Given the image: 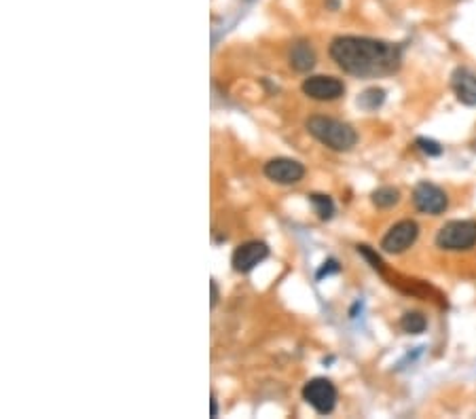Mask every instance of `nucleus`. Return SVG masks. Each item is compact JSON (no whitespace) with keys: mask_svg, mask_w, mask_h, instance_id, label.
<instances>
[{"mask_svg":"<svg viewBox=\"0 0 476 419\" xmlns=\"http://www.w3.org/2000/svg\"><path fill=\"white\" fill-rule=\"evenodd\" d=\"M328 53L345 74L358 78L388 76L403 66V49L398 45L369 36H337Z\"/></svg>","mask_w":476,"mask_h":419,"instance_id":"obj_1","label":"nucleus"},{"mask_svg":"<svg viewBox=\"0 0 476 419\" xmlns=\"http://www.w3.org/2000/svg\"><path fill=\"white\" fill-rule=\"evenodd\" d=\"M305 127L318 142L337 153H347L358 144V131L350 123L333 117L314 114L305 121Z\"/></svg>","mask_w":476,"mask_h":419,"instance_id":"obj_2","label":"nucleus"},{"mask_svg":"<svg viewBox=\"0 0 476 419\" xmlns=\"http://www.w3.org/2000/svg\"><path fill=\"white\" fill-rule=\"evenodd\" d=\"M436 246L447 252H464L476 246V220H451L436 233Z\"/></svg>","mask_w":476,"mask_h":419,"instance_id":"obj_3","label":"nucleus"},{"mask_svg":"<svg viewBox=\"0 0 476 419\" xmlns=\"http://www.w3.org/2000/svg\"><path fill=\"white\" fill-rule=\"evenodd\" d=\"M303 401L316 409L320 415H328L337 407V388L326 377H316L305 384L303 388Z\"/></svg>","mask_w":476,"mask_h":419,"instance_id":"obj_4","label":"nucleus"},{"mask_svg":"<svg viewBox=\"0 0 476 419\" xmlns=\"http://www.w3.org/2000/svg\"><path fill=\"white\" fill-rule=\"evenodd\" d=\"M301 91L316 102H335L345 95V83L331 74H314L303 81Z\"/></svg>","mask_w":476,"mask_h":419,"instance_id":"obj_5","label":"nucleus"},{"mask_svg":"<svg viewBox=\"0 0 476 419\" xmlns=\"http://www.w3.org/2000/svg\"><path fill=\"white\" fill-rule=\"evenodd\" d=\"M420 237V225L411 218L396 223L381 240V250L386 254H403L407 252Z\"/></svg>","mask_w":476,"mask_h":419,"instance_id":"obj_6","label":"nucleus"},{"mask_svg":"<svg viewBox=\"0 0 476 419\" xmlns=\"http://www.w3.org/2000/svg\"><path fill=\"white\" fill-rule=\"evenodd\" d=\"M265 176L275 182V184H284V187H292L299 184L305 178V165L297 159L290 157H275L269 159L263 167Z\"/></svg>","mask_w":476,"mask_h":419,"instance_id":"obj_7","label":"nucleus"},{"mask_svg":"<svg viewBox=\"0 0 476 419\" xmlns=\"http://www.w3.org/2000/svg\"><path fill=\"white\" fill-rule=\"evenodd\" d=\"M413 203H415L417 212L430 214V216H439V214H443L449 208V197H447V193L441 187L424 180V182H420L413 189Z\"/></svg>","mask_w":476,"mask_h":419,"instance_id":"obj_8","label":"nucleus"},{"mask_svg":"<svg viewBox=\"0 0 476 419\" xmlns=\"http://www.w3.org/2000/svg\"><path fill=\"white\" fill-rule=\"evenodd\" d=\"M267 256H269V246L265 242L252 240V242H246V244H242V246L235 248V252L231 256V265H233V269L237 273H250Z\"/></svg>","mask_w":476,"mask_h":419,"instance_id":"obj_9","label":"nucleus"},{"mask_svg":"<svg viewBox=\"0 0 476 419\" xmlns=\"http://www.w3.org/2000/svg\"><path fill=\"white\" fill-rule=\"evenodd\" d=\"M451 89L464 106H476V70L460 66L451 74Z\"/></svg>","mask_w":476,"mask_h":419,"instance_id":"obj_10","label":"nucleus"},{"mask_svg":"<svg viewBox=\"0 0 476 419\" xmlns=\"http://www.w3.org/2000/svg\"><path fill=\"white\" fill-rule=\"evenodd\" d=\"M318 57H316V51L311 47L309 40H294L290 45V51H288V64L292 70L297 72H309L314 70Z\"/></svg>","mask_w":476,"mask_h":419,"instance_id":"obj_11","label":"nucleus"},{"mask_svg":"<svg viewBox=\"0 0 476 419\" xmlns=\"http://www.w3.org/2000/svg\"><path fill=\"white\" fill-rule=\"evenodd\" d=\"M371 201L379 210H390L400 201V191L396 187H379L377 191H373Z\"/></svg>","mask_w":476,"mask_h":419,"instance_id":"obj_12","label":"nucleus"},{"mask_svg":"<svg viewBox=\"0 0 476 419\" xmlns=\"http://www.w3.org/2000/svg\"><path fill=\"white\" fill-rule=\"evenodd\" d=\"M386 102V89L381 87H369L358 95V106L367 112H375Z\"/></svg>","mask_w":476,"mask_h":419,"instance_id":"obj_13","label":"nucleus"},{"mask_svg":"<svg viewBox=\"0 0 476 419\" xmlns=\"http://www.w3.org/2000/svg\"><path fill=\"white\" fill-rule=\"evenodd\" d=\"M400 329L403 333L407 335H422L426 329H428V320L424 314L420 312H407L403 318H400Z\"/></svg>","mask_w":476,"mask_h":419,"instance_id":"obj_14","label":"nucleus"},{"mask_svg":"<svg viewBox=\"0 0 476 419\" xmlns=\"http://www.w3.org/2000/svg\"><path fill=\"white\" fill-rule=\"evenodd\" d=\"M309 201L314 203L316 214L320 216V220H331L333 218V214H335V201L328 195L314 193V195H309Z\"/></svg>","mask_w":476,"mask_h":419,"instance_id":"obj_15","label":"nucleus"},{"mask_svg":"<svg viewBox=\"0 0 476 419\" xmlns=\"http://www.w3.org/2000/svg\"><path fill=\"white\" fill-rule=\"evenodd\" d=\"M415 144H417V148H420L422 153H426L428 157H441L443 151H445L436 140H430V138H417Z\"/></svg>","mask_w":476,"mask_h":419,"instance_id":"obj_16","label":"nucleus"},{"mask_svg":"<svg viewBox=\"0 0 476 419\" xmlns=\"http://www.w3.org/2000/svg\"><path fill=\"white\" fill-rule=\"evenodd\" d=\"M358 252H360V254H362V256L371 263V267H373V269H377V271H381V269H383V261L379 259V254H377L375 250H371L369 246H358Z\"/></svg>","mask_w":476,"mask_h":419,"instance_id":"obj_17","label":"nucleus"},{"mask_svg":"<svg viewBox=\"0 0 476 419\" xmlns=\"http://www.w3.org/2000/svg\"><path fill=\"white\" fill-rule=\"evenodd\" d=\"M339 271V265H337V261H328V263H324V267L320 269V273H318V280H322L324 276H328V273H337Z\"/></svg>","mask_w":476,"mask_h":419,"instance_id":"obj_18","label":"nucleus"},{"mask_svg":"<svg viewBox=\"0 0 476 419\" xmlns=\"http://www.w3.org/2000/svg\"><path fill=\"white\" fill-rule=\"evenodd\" d=\"M210 288H212V301H210V305L216 307V303H218V299H220V297H218V284H216V280L210 282Z\"/></svg>","mask_w":476,"mask_h":419,"instance_id":"obj_19","label":"nucleus"}]
</instances>
